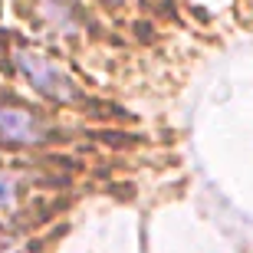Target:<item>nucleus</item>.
<instances>
[{"label":"nucleus","instance_id":"f257e3e1","mask_svg":"<svg viewBox=\"0 0 253 253\" xmlns=\"http://www.w3.org/2000/svg\"><path fill=\"white\" fill-rule=\"evenodd\" d=\"M20 66H23V73H27V79L33 85H37L43 95H49V99H59V102H69L76 95V85L66 79L63 73H59L53 63H46V59L40 56H23L20 59Z\"/></svg>","mask_w":253,"mask_h":253},{"label":"nucleus","instance_id":"f03ea898","mask_svg":"<svg viewBox=\"0 0 253 253\" xmlns=\"http://www.w3.org/2000/svg\"><path fill=\"white\" fill-rule=\"evenodd\" d=\"M43 138V128L33 115L20 112V109H0V141L10 145H33Z\"/></svg>","mask_w":253,"mask_h":253},{"label":"nucleus","instance_id":"7ed1b4c3","mask_svg":"<svg viewBox=\"0 0 253 253\" xmlns=\"http://www.w3.org/2000/svg\"><path fill=\"white\" fill-rule=\"evenodd\" d=\"M10 201H13V184L7 178H0V207H7Z\"/></svg>","mask_w":253,"mask_h":253}]
</instances>
